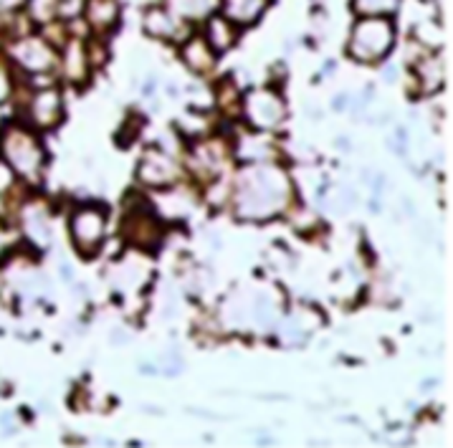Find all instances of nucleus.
Instances as JSON below:
<instances>
[{"mask_svg":"<svg viewBox=\"0 0 453 448\" xmlns=\"http://www.w3.org/2000/svg\"><path fill=\"white\" fill-rule=\"evenodd\" d=\"M393 23L382 16H370V19H363L355 31H352V38H349V54L363 58V61H375L390 51L393 46Z\"/></svg>","mask_w":453,"mask_h":448,"instance_id":"1","label":"nucleus"},{"mask_svg":"<svg viewBox=\"0 0 453 448\" xmlns=\"http://www.w3.org/2000/svg\"><path fill=\"white\" fill-rule=\"evenodd\" d=\"M0 152L3 158L11 162V167L31 178L38 173V165H41V147H38L36 137L28 135L26 129H8L3 137H0Z\"/></svg>","mask_w":453,"mask_h":448,"instance_id":"2","label":"nucleus"},{"mask_svg":"<svg viewBox=\"0 0 453 448\" xmlns=\"http://www.w3.org/2000/svg\"><path fill=\"white\" fill-rule=\"evenodd\" d=\"M13 58L28 72H46L56 64L54 49L38 36L20 38L13 43Z\"/></svg>","mask_w":453,"mask_h":448,"instance_id":"3","label":"nucleus"},{"mask_svg":"<svg viewBox=\"0 0 453 448\" xmlns=\"http://www.w3.org/2000/svg\"><path fill=\"white\" fill-rule=\"evenodd\" d=\"M102 236H104V213L102 211L87 205L73 215V238L79 246H87V243L99 246Z\"/></svg>","mask_w":453,"mask_h":448,"instance_id":"4","label":"nucleus"},{"mask_svg":"<svg viewBox=\"0 0 453 448\" xmlns=\"http://www.w3.org/2000/svg\"><path fill=\"white\" fill-rule=\"evenodd\" d=\"M61 114V102H58V91H41L34 97V122L41 127H51L58 122Z\"/></svg>","mask_w":453,"mask_h":448,"instance_id":"5","label":"nucleus"},{"mask_svg":"<svg viewBox=\"0 0 453 448\" xmlns=\"http://www.w3.org/2000/svg\"><path fill=\"white\" fill-rule=\"evenodd\" d=\"M87 19L96 31H107L119 19V5L114 0H89L87 3Z\"/></svg>","mask_w":453,"mask_h":448,"instance_id":"6","label":"nucleus"},{"mask_svg":"<svg viewBox=\"0 0 453 448\" xmlns=\"http://www.w3.org/2000/svg\"><path fill=\"white\" fill-rule=\"evenodd\" d=\"M269 0H226V19L231 23H254Z\"/></svg>","mask_w":453,"mask_h":448,"instance_id":"7","label":"nucleus"},{"mask_svg":"<svg viewBox=\"0 0 453 448\" xmlns=\"http://www.w3.org/2000/svg\"><path fill=\"white\" fill-rule=\"evenodd\" d=\"M178 19H205L218 8V0H167Z\"/></svg>","mask_w":453,"mask_h":448,"instance_id":"8","label":"nucleus"},{"mask_svg":"<svg viewBox=\"0 0 453 448\" xmlns=\"http://www.w3.org/2000/svg\"><path fill=\"white\" fill-rule=\"evenodd\" d=\"M185 61L193 66V69H198V72H205V69H211L213 66V54H211V46H208V41H203V38H193V41H188V46H185Z\"/></svg>","mask_w":453,"mask_h":448,"instance_id":"9","label":"nucleus"},{"mask_svg":"<svg viewBox=\"0 0 453 448\" xmlns=\"http://www.w3.org/2000/svg\"><path fill=\"white\" fill-rule=\"evenodd\" d=\"M211 46L218 49V51H223V49H228L231 43H234V38H236V31H234V26H231V20L228 19H213L211 20Z\"/></svg>","mask_w":453,"mask_h":448,"instance_id":"10","label":"nucleus"},{"mask_svg":"<svg viewBox=\"0 0 453 448\" xmlns=\"http://www.w3.org/2000/svg\"><path fill=\"white\" fill-rule=\"evenodd\" d=\"M175 28H178V23L170 20V16L163 13V11H150L147 13V31L150 34H155V36H173Z\"/></svg>","mask_w":453,"mask_h":448,"instance_id":"11","label":"nucleus"},{"mask_svg":"<svg viewBox=\"0 0 453 448\" xmlns=\"http://www.w3.org/2000/svg\"><path fill=\"white\" fill-rule=\"evenodd\" d=\"M66 66H69V76L73 81H76V76H84V51H81V46L72 43L69 56H66Z\"/></svg>","mask_w":453,"mask_h":448,"instance_id":"12","label":"nucleus"},{"mask_svg":"<svg viewBox=\"0 0 453 448\" xmlns=\"http://www.w3.org/2000/svg\"><path fill=\"white\" fill-rule=\"evenodd\" d=\"M13 89V81H11V69L5 64V58L0 56V102L8 99V94Z\"/></svg>","mask_w":453,"mask_h":448,"instance_id":"13","label":"nucleus"},{"mask_svg":"<svg viewBox=\"0 0 453 448\" xmlns=\"http://www.w3.org/2000/svg\"><path fill=\"white\" fill-rule=\"evenodd\" d=\"M23 0H0V11H13V8H19Z\"/></svg>","mask_w":453,"mask_h":448,"instance_id":"14","label":"nucleus"},{"mask_svg":"<svg viewBox=\"0 0 453 448\" xmlns=\"http://www.w3.org/2000/svg\"><path fill=\"white\" fill-rule=\"evenodd\" d=\"M64 3H66V0H64ZM76 3H79V0H76Z\"/></svg>","mask_w":453,"mask_h":448,"instance_id":"15","label":"nucleus"}]
</instances>
